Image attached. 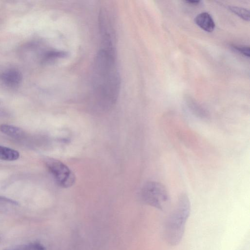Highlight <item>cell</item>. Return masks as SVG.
Returning <instances> with one entry per match:
<instances>
[{
  "label": "cell",
  "instance_id": "6da1fadb",
  "mask_svg": "<svg viewBox=\"0 0 250 250\" xmlns=\"http://www.w3.org/2000/svg\"><path fill=\"white\" fill-rule=\"evenodd\" d=\"M91 82L96 106L103 111L110 109L118 99L121 83L113 48L104 47L96 55Z\"/></svg>",
  "mask_w": 250,
  "mask_h": 250
},
{
  "label": "cell",
  "instance_id": "7a4b0ae2",
  "mask_svg": "<svg viewBox=\"0 0 250 250\" xmlns=\"http://www.w3.org/2000/svg\"><path fill=\"white\" fill-rule=\"evenodd\" d=\"M190 212L189 199L186 193H181L164 225V238L169 245L175 246L180 243Z\"/></svg>",
  "mask_w": 250,
  "mask_h": 250
},
{
  "label": "cell",
  "instance_id": "3957f363",
  "mask_svg": "<svg viewBox=\"0 0 250 250\" xmlns=\"http://www.w3.org/2000/svg\"><path fill=\"white\" fill-rule=\"evenodd\" d=\"M142 201L160 210H165L170 203V197L166 187L161 183L148 181L142 186L140 192Z\"/></svg>",
  "mask_w": 250,
  "mask_h": 250
},
{
  "label": "cell",
  "instance_id": "277c9868",
  "mask_svg": "<svg viewBox=\"0 0 250 250\" xmlns=\"http://www.w3.org/2000/svg\"><path fill=\"white\" fill-rule=\"evenodd\" d=\"M45 167L57 184L62 188L72 187L76 181L73 172L62 162L51 158L44 161Z\"/></svg>",
  "mask_w": 250,
  "mask_h": 250
},
{
  "label": "cell",
  "instance_id": "5b68a950",
  "mask_svg": "<svg viewBox=\"0 0 250 250\" xmlns=\"http://www.w3.org/2000/svg\"><path fill=\"white\" fill-rule=\"evenodd\" d=\"M22 78L20 71L13 69L6 70L0 74V81L4 85L12 88L19 86Z\"/></svg>",
  "mask_w": 250,
  "mask_h": 250
},
{
  "label": "cell",
  "instance_id": "8992f818",
  "mask_svg": "<svg viewBox=\"0 0 250 250\" xmlns=\"http://www.w3.org/2000/svg\"><path fill=\"white\" fill-rule=\"evenodd\" d=\"M194 21L198 26L207 32H212L215 28L214 22L208 13L204 12L198 14Z\"/></svg>",
  "mask_w": 250,
  "mask_h": 250
},
{
  "label": "cell",
  "instance_id": "52a82bcc",
  "mask_svg": "<svg viewBox=\"0 0 250 250\" xmlns=\"http://www.w3.org/2000/svg\"><path fill=\"white\" fill-rule=\"evenodd\" d=\"M0 131L2 133L15 139L22 138L24 135V132L21 128L8 124L1 125Z\"/></svg>",
  "mask_w": 250,
  "mask_h": 250
},
{
  "label": "cell",
  "instance_id": "ba28073f",
  "mask_svg": "<svg viewBox=\"0 0 250 250\" xmlns=\"http://www.w3.org/2000/svg\"><path fill=\"white\" fill-rule=\"evenodd\" d=\"M20 153L17 150L4 146H0V160L13 161L18 159Z\"/></svg>",
  "mask_w": 250,
  "mask_h": 250
},
{
  "label": "cell",
  "instance_id": "9c48e42d",
  "mask_svg": "<svg viewBox=\"0 0 250 250\" xmlns=\"http://www.w3.org/2000/svg\"><path fill=\"white\" fill-rule=\"evenodd\" d=\"M5 250H46V249L41 243L34 242L11 247Z\"/></svg>",
  "mask_w": 250,
  "mask_h": 250
},
{
  "label": "cell",
  "instance_id": "30bf717a",
  "mask_svg": "<svg viewBox=\"0 0 250 250\" xmlns=\"http://www.w3.org/2000/svg\"><path fill=\"white\" fill-rule=\"evenodd\" d=\"M229 7L231 11H232L242 19L245 21H249L250 13L248 10L242 7L236 6H229Z\"/></svg>",
  "mask_w": 250,
  "mask_h": 250
},
{
  "label": "cell",
  "instance_id": "8fae6325",
  "mask_svg": "<svg viewBox=\"0 0 250 250\" xmlns=\"http://www.w3.org/2000/svg\"><path fill=\"white\" fill-rule=\"evenodd\" d=\"M234 49L240 53L241 54L249 57H250V47L246 46L234 45Z\"/></svg>",
  "mask_w": 250,
  "mask_h": 250
},
{
  "label": "cell",
  "instance_id": "7c38bea8",
  "mask_svg": "<svg viewBox=\"0 0 250 250\" xmlns=\"http://www.w3.org/2000/svg\"><path fill=\"white\" fill-rule=\"evenodd\" d=\"M186 2L191 4V5H197L200 3V1L199 0H186L185 1Z\"/></svg>",
  "mask_w": 250,
  "mask_h": 250
}]
</instances>
